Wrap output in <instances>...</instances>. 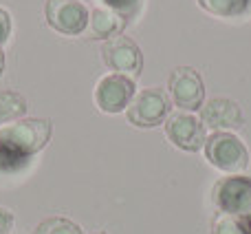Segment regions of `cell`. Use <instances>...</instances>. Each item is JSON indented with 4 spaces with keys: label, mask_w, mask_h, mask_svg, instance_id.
<instances>
[{
    "label": "cell",
    "mask_w": 251,
    "mask_h": 234,
    "mask_svg": "<svg viewBox=\"0 0 251 234\" xmlns=\"http://www.w3.org/2000/svg\"><path fill=\"white\" fill-rule=\"evenodd\" d=\"M53 124L47 117H22L0 128V159L26 161L49 144Z\"/></svg>",
    "instance_id": "obj_1"
},
{
    "label": "cell",
    "mask_w": 251,
    "mask_h": 234,
    "mask_svg": "<svg viewBox=\"0 0 251 234\" xmlns=\"http://www.w3.org/2000/svg\"><path fill=\"white\" fill-rule=\"evenodd\" d=\"M205 157L207 161L218 168L221 173H231V175H240L247 170L249 166V150L234 133H225L218 130L212 133L205 139Z\"/></svg>",
    "instance_id": "obj_2"
},
{
    "label": "cell",
    "mask_w": 251,
    "mask_h": 234,
    "mask_svg": "<svg viewBox=\"0 0 251 234\" xmlns=\"http://www.w3.org/2000/svg\"><path fill=\"white\" fill-rule=\"evenodd\" d=\"M170 113H172V100L159 87L139 91L126 109L128 121L137 128H154V126L165 124Z\"/></svg>",
    "instance_id": "obj_3"
},
{
    "label": "cell",
    "mask_w": 251,
    "mask_h": 234,
    "mask_svg": "<svg viewBox=\"0 0 251 234\" xmlns=\"http://www.w3.org/2000/svg\"><path fill=\"white\" fill-rule=\"evenodd\" d=\"M168 91L172 95L174 106L185 113L201 111L205 104V84L203 78L192 66H176L168 78Z\"/></svg>",
    "instance_id": "obj_4"
},
{
    "label": "cell",
    "mask_w": 251,
    "mask_h": 234,
    "mask_svg": "<svg viewBox=\"0 0 251 234\" xmlns=\"http://www.w3.org/2000/svg\"><path fill=\"white\" fill-rule=\"evenodd\" d=\"M44 18L53 31L62 35H79L88 27L91 11L82 0H47Z\"/></svg>",
    "instance_id": "obj_5"
},
{
    "label": "cell",
    "mask_w": 251,
    "mask_h": 234,
    "mask_svg": "<svg viewBox=\"0 0 251 234\" xmlns=\"http://www.w3.org/2000/svg\"><path fill=\"white\" fill-rule=\"evenodd\" d=\"M212 201L221 212L247 217L251 214V177H243V175L223 177L214 186Z\"/></svg>",
    "instance_id": "obj_6"
},
{
    "label": "cell",
    "mask_w": 251,
    "mask_h": 234,
    "mask_svg": "<svg viewBox=\"0 0 251 234\" xmlns=\"http://www.w3.org/2000/svg\"><path fill=\"white\" fill-rule=\"evenodd\" d=\"M101 60L115 73L139 78L143 71V53L139 44L128 35H117L101 44Z\"/></svg>",
    "instance_id": "obj_7"
},
{
    "label": "cell",
    "mask_w": 251,
    "mask_h": 234,
    "mask_svg": "<svg viewBox=\"0 0 251 234\" xmlns=\"http://www.w3.org/2000/svg\"><path fill=\"white\" fill-rule=\"evenodd\" d=\"M137 95V84L132 78L122 73H108L95 87V104L101 113H122Z\"/></svg>",
    "instance_id": "obj_8"
},
{
    "label": "cell",
    "mask_w": 251,
    "mask_h": 234,
    "mask_svg": "<svg viewBox=\"0 0 251 234\" xmlns=\"http://www.w3.org/2000/svg\"><path fill=\"white\" fill-rule=\"evenodd\" d=\"M165 135L176 148L185 152H199L205 146V126L199 117L178 111L165 119Z\"/></svg>",
    "instance_id": "obj_9"
},
{
    "label": "cell",
    "mask_w": 251,
    "mask_h": 234,
    "mask_svg": "<svg viewBox=\"0 0 251 234\" xmlns=\"http://www.w3.org/2000/svg\"><path fill=\"white\" fill-rule=\"evenodd\" d=\"M201 121H203V126L216 130V133L218 130L229 133V130L243 128L245 115L238 102L229 100V97H212L201 109Z\"/></svg>",
    "instance_id": "obj_10"
},
{
    "label": "cell",
    "mask_w": 251,
    "mask_h": 234,
    "mask_svg": "<svg viewBox=\"0 0 251 234\" xmlns=\"http://www.w3.org/2000/svg\"><path fill=\"white\" fill-rule=\"evenodd\" d=\"M88 25H91L93 38L113 40V38H117V35H122V31L126 29V25H128V20L122 18V16H117V13L110 11V9L97 7V9L91 11V20H88Z\"/></svg>",
    "instance_id": "obj_11"
},
{
    "label": "cell",
    "mask_w": 251,
    "mask_h": 234,
    "mask_svg": "<svg viewBox=\"0 0 251 234\" xmlns=\"http://www.w3.org/2000/svg\"><path fill=\"white\" fill-rule=\"evenodd\" d=\"M26 100L18 91H0V124L22 119L26 113Z\"/></svg>",
    "instance_id": "obj_12"
},
{
    "label": "cell",
    "mask_w": 251,
    "mask_h": 234,
    "mask_svg": "<svg viewBox=\"0 0 251 234\" xmlns=\"http://www.w3.org/2000/svg\"><path fill=\"white\" fill-rule=\"evenodd\" d=\"M199 4L207 13L218 18H236L249 11L251 0H199Z\"/></svg>",
    "instance_id": "obj_13"
},
{
    "label": "cell",
    "mask_w": 251,
    "mask_h": 234,
    "mask_svg": "<svg viewBox=\"0 0 251 234\" xmlns=\"http://www.w3.org/2000/svg\"><path fill=\"white\" fill-rule=\"evenodd\" d=\"M33 234H84V230L66 217H47L33 228Z\"/></svg>",
    "instance_id": "obj_14"
},
{
    "label": "cell",
    "mask_w": 251,
    "mask_h": 234,
    "mask_svg": "<svg viewBox=\"0 0 251 234\" xmlns=\"http://www.w3.org/2000/svg\"><path fill=\"white\" fill-rule=\"evenodd\" d=\"M212 234H249V228L245 223V217L221 212L212 221Z\"/></svg>",
    "instance_id": "obj_15"
},
{
    "label": "cell",
    "mask_w": 251,
    "mask_h": 234,
    "mask_svg": "<svg viewBox=\"0 0 251 234\" xmlns=\"http://www.w3.org/2000/svg\"><path fill=\"white\" fill-rule=\"evenodd\" d=\"M101 4H104V9H110V11H115L117 16H122L130 22L141 11L143 0H101Z\"/></svg>",
    "instance_id": "obj_16"
},
{
    "label": "cell",
    "mask_w": 251,
    "mask_h": 234,
    "mask_svg": "<svg viewBox=\"0 0 251 234\" xmlns=\"http://www.w3.org/2000/svg\"><path fill=\"white\" fill-rule=\"evenodd\" d=\"M11 13L7 11V9L0 7V44H4L9 38H11Z\"/></svg>",
    "instance_id": "obj_17"
},
{
    "label": "cell",
    "mask_w": 251,
    "mask_h": 234,
    "mask_svg": "<svg viewBox=\"0 0 251 234\" xmlns=\"http://www.w3.org/2000/svg\"><path fill=\"white\" fill-rule=\"evenodd\" d=\"M13 221H16V217H13L11 210L0 205V234H9V232H11L13 230Z\"/></svg>",
    "instance_id": "obj_18"
},
{
    "label": "cell",
    "mask_w": 251,
    "mask_h": 234,
    "mask_svg": "<svg viewBox=\"0 0 251 234\" xmlns=\"http://www.w3.org/2000/svg\"><path fill=\"white\" fill-rule=\"evenodd\" d=\"M4 66H7V58H4V51L0 49V78H2V73H4Z\"/></svg>",
    "instance_id": "obj_19"
},
{
    "label": "cell",
    "mask_w": 251,
    "mask_h": 234,
    "mask_svg": "<svg viewBox=\"0 0 251 234\" xmlns=\"http://www.w3.org/2000/svg\"><path fill=\"white\" fill-rule=\"evenodd\" d=\"M245 223H247V228H249V234H251V214H247V217H245Z\"/></svg>",
    "instance_id": "obj_20"
},
{
    "label": "cell",
    "mask_w": 251,
    "mask_h": 234,
    "mask_svg": "<svg viewBox=\"0 0 251 234\" xmlns=\"http://www.w3.org/2000/svg\"><path fill=\"white\" fill-rule=\"evenodd\" d=\"M95 234H106V232H95Z\"/></svg>",
    "instance_id": "obj_21"
}]
</instances>
